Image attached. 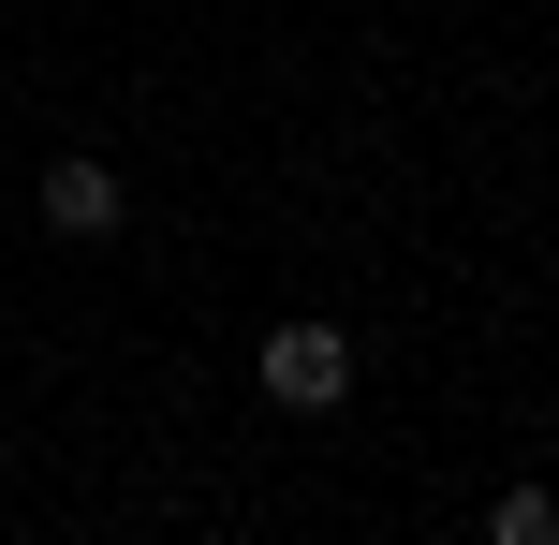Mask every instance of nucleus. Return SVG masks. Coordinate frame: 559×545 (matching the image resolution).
<instances>
[{"instance_id":"f03ea898","label":"nucleus","mask_w":559,"mask_h":545,"mask_svg":"<svg viewBox=\"0 0 559 545\" xmlns=\"http://www.w3.org/2000/svg\"><path fill=\"white\" fill-rule=\"evenodd\" d=\"M45 222H59V236H118V222H133V177L74 147V163H45Z\"/></svg>"},{"instance_id":"7ed1b4c3","label":"nucleus","mask_w":559,"mask_h":545,"mask_svg":"<svg viewBox=\"0 0 559 545\" xmlns=\"http://www.w3.org/2000/svg\"><path fill=\"white\" fill-rule=\"evenodd\" d=\"M486 545H559V487H501L486 501Z\"/></svg>"},{"instance_id":"f257e3e1","label":"nucleus","mask_w":559,"mask_h":545,"mask_svg":"<svg viewBox=\"0 0 559 545\" xmlns=\"http://www.w3.org/2000/svg\"><path fill=\"white\" fill-rule=\"evenodd\" d=\"M251 383H265L280 413H338V399H354V324H265Z\"/></svg>"}]
</instances>
